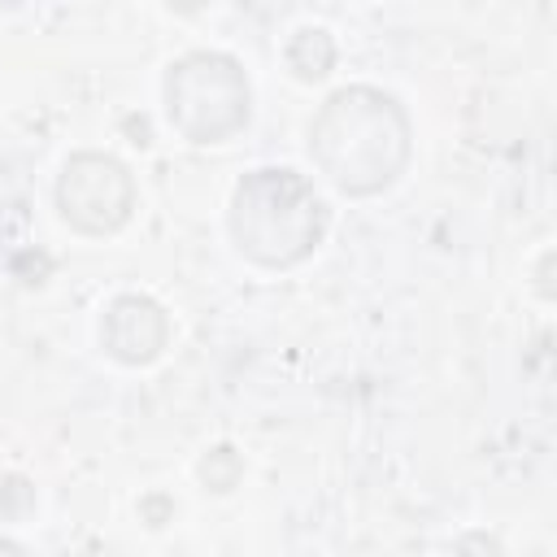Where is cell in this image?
<instances>
[{
    "label": "cell",
    "instance_id": "6da1fadb",
    "mask_svg": "<svg viewBox=\"0 0 557 557\" xmlns=\"http://www.w3.org/2000/svg\"><path fill=\"white\" fill-rule=\"evenodd\" d=\"M309 157L339 196L366 200L405 174L413 157V122L392 91L348 83L309 117Z\"/></svg>",
    "mask_w": 557,
    "mask_h": 557
},
{
    "label": "cell",
    "instance_id": "7a4b0ae2",
    "mask_svg": "<svg viewBox=\"0 0 557 557\" xmlns=\"http://www.w3.org/2000/svg\"><path fill=\"white\" fill-rule=\"evenodd\" d=\"M235 252L261 270H292L318 252L331 231V205L292 165L248 170L226 209Z\"/></svg>",
    "mask_w": 557,
    "mask_h": 557
},
{
    "label": "cell",
    "instance_id": "3957f363",
    "mask_svg": "<svg viewBox=\"0 0 557 557\" xmlns=\"http://www.w3.org/2000/svg\"><path fill=\"white\" fill-rule=\"evenodd\" d=\"M165 113L187 144H226L252 117V87L231 52L196 48L165 70Z\"/></svg>",
    "mask_w": 557,
    "mask_h": 557
},
{
    "label": "cell",
    "instance_id": "277c9868",
    "mask_svg": "<svg viewBox=\"0 0 557 557\" xmlns=\"http://www.w3.org/2000/svg\"><path fill=\"white\" fill-rule=\"evenodd\" d=\"M57 213L70 231L104 239L135 213V178L109 152H74L57 178Z\"/></svg>",
    "mask_w": 557,
    "mask_h": 557
},
{
    "label": "cell",
    "instance_id": "5b68a950",
    "mask_svg": "<svg viewBox=\"0 0 557 557\" xmlns=\"http://www.w3.org/2000/svg\"><path fill=\"white\" fill-rule=\"evenodd\" d=\"M170 344L165 309L144 292H122L100 313V348L117 366H148Z\"/></svg>",
    "mask_w": 557,
    "mask_h": 557
},
{
    "label": "cell",
    "instance_id": "8992f818",
    "mask_svg": "<svg viewBox=\"0 0 557 557\" xmlns=\"http://www.w3.org/2000/svg\"><path fill=\"white\" fill-rule=\"evenodd\" d=\"M335 57H339V48H335V39H331L326 26H300L287 39V48H283V61H287L292 78H300V83L326 78L335 70Z\"/></svg>",
    "mask_w": 557,
    "mask_h": 557
},
{
    "label": "cell",
    "instance_id": "52a82bcc",
    "mask_svg": "<svg viewBox=\"0 0 557 557\" xmlns=\"http://www.w3.org/2000/svg\"><path fill=\"white\" fill-rule=\"evenodd\" d=\"M196 474H200L205 492L226 496V492H235V487H239V479H244V457H239V448H235V444H213V448L196 461Z\"/></svg>",
    "mask_w": 557,
    "mask_h": 557
},
{
    "label": "cell",
    "instance_id": "ba28073f",
    "mask_svg": "<svg viewBox=\"0 0 557 557\" xmlns=\"http://www.w3.org/2000/svg\"><path fill=\"white\" fill-rule=\"evenodd\" d=\"M35 509V483L26 474H0V518L22 522Z\"/></svg>",
    "mask_w": 557,
    "mask_h": 557
},
{
    "label": "cell",
    "instance_id": "9c48e42d",
    "mask_svg": "<svg viewBox=\"0 0 557 557\" xmlns=\"http://www.w3.org/2000/svg\"><path fill=\"white\" fill-rule=\"evenodd\" d=\"M448 557H505V548L492 531H466V535H457Z\"/></svg>",
    "mask_w": 557,
    "mask_h": 557
},
{
    "label": "cell",
    "instance_id": "30bf717a",
    "mask_svg": "<svg viewBox=\"0 0 557 557\" xmlns=\"http://www.w3.org/2000/svg\"><path fill=\"white\" fill-rule=\"evenodd\" d=\"M139 518L157 531V527H165V522H174V500L165 496V492H148L144 500H139Z\"/></svg>",
    "mask_w": 557,
    "mask_h": 557
},
{
    "label": "cell",
    "instance_id": "8fae6325",
    "mask_svg": "<svg viewBox=\"0 0 557 557\" xmlns=\"http://www.w3.org/2000/svg\"><path fill=\"white\" fill-rule=\"evenodd\" d=\"M548 265H553V248L540 257V296L544 300H553V283H548Z\"/></svg>",
    "mask_w": 557,
    "mask_h": 557
},
{
    "label": "cell",
    "instance_id": "7c38bea8",
    "mask_svg": "<svg viewBox=\"0 0 557 557\" xmlns=\"http://www.w3.org/2000/svg\"><path fill=\"white\" fill-rule=\"evenodd\" d=\"M0 557H26V548H22L17 540H9V535H0Z\"/></svg>",
    "mask_w": 557,
    "mask_h": 557
}]
</instances>
